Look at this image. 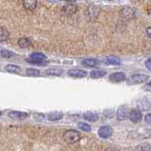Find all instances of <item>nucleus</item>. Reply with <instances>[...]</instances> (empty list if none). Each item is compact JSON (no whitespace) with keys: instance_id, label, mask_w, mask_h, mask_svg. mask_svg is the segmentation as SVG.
Returning <instances> with one entry per match:
<instances>
[{"instance_id":"f257e3e1","label":"nucleus","mask_w":151,"mask_h":151,"mask_svg":"<svg viewBox=\"0 0 151 151\" xmlns=\"http://www.w3.org/2000/svg\"><path fill=\"white\" fill-rule=\"evenodd\" d=\"M63 139L68 144H75L80 141L81 134L79 131L74 130V129H68V130L64 132Z\"/></svg>"},{"instance_id":"f03ea898","label":"nucleus","mask_w":151,"mask_h":151,"mask_svg":"<svg viewBox=\"0 0 151 151\" xmlns=\"http://www.w3.org/2000/svg\"><path fill=\"white\" fill-rule=\"evenodd\" d=\"M47 60V56L40 52H33L29 55L28 59H26V61L31 64H35V65H45Z\"/></svg>"},{"instance_id":"7ed1b4c3","label":"nucleus","mask_w":151,"mask_h":151,"mask_svg":"<svg viewBox=\"0 0 151 151\" xmlns=\"http://www.w3.org/2000/svg\"><path fill=\"white\" fill-rule=\"evenodd\" d=\"M148 78H149L148 75H145V74H134L129 77L127 79V82H128V84H130V85L142 84L147 81Z\"/></svg>"},{"instance_id":"20e7f679","label":"nucleus","mask_w":151,"mask_h":151,"mask_svg":"<svg viewBox=\"0 0 151 151\" xmlns=\"http://www.w3.org/2000/svg\"><path fill=\"white\" fill-rule=\"evenodd\" d=\"M112 133H113V130H112V128L109 126L101 127L98 130L99 136H100L101 138H103V139H107V138L111 137Z\"/></svg>"},{"instance_id":"39448f33","label":"nucleus","mask_w":151,"mask_h":151,"mask_svg":"<svg viewBox=\"0 0 151 151\" xmlns=\"http://www.w3.org/2000/svg\"><path fill=\"white\" fill-rule=\"evenodd\" d=\"M68 74L71 77H74V78H84L87 76V71L79 70V68H72V70L68 71Z\"/></svg>"},{"instance_id":"423d86ee","label":"nucleus","mask_w":151,"mask_h":151,"mask_svg":"<svg viewBox=\"0 0 151 151\" xmlns=\"http://www.w3.org/2000/svg\"><path fill=\"white\" fill-rule=\"evenodd\" d=\"M28 113L26 112H22V111H10L9 112V117L14 119V120H25L26 118L28 117Z\"/></svg>"},{"instance_id":"0eeeda50","label":"nucleus","mask_w":151,"mask_h":151,"mask_svg":"<svg viewBox=\"0 0 151 151\" xmlns=\"http://www.w3.org/2000/svg\"><path fill=\"white\" fill-rule=\"evenodd\" d=\"M109 80L114 83H120L126 80V74L124 72H114L109 75Z\"/></svg>"},{"instance_id":"6e6552de","label":"nucleus","mask_w":151,"mask_h":151,"mask_svg":"<svg viewBox=\"0 0 151 151\" xmlns=\"http://www.w3.org/2000/svg\"><path fill=\"white\" fill-rule=\"evenodd\" d=\"M129 118V112L126 106H120L117 110V119L120 121H124Z\"/></svg>"},{"instance_id":"1a4fd4ad","label":"nucleus","mask_w":151,"mask_h":151,"mask_svg":"<svg viewBox=\"0 0 151 151\" xmlns=\"http://www.w3.org/2000/svg\"><path fill=\"white\" fill-rule=\"evenodd\" d=\"M129 119L133 123H138L142 120V113L140 110L133 109L129 112Z\"/></svg>"},{"instance_id":"9d476101","label":"nucleus","mask_w":151,"mask_h":151,"mask_svg":"<svg viewBox=\"0 0 151 151\" xmlns=\"http://www.w3.org/2000/svg\"><path fill=\"white\" fill-rule=\"evenodd\" d=\"M37 6V0H23V7L27 11L35 10Z\"/></svg>"},{"instance_id":"9b49d317","label":"nucleus","mask_w":151,"mask_h":151,"mask_svg":"<svg viewBox=\"0 0 151 151\" xmlns=\"http://www.w3.org/2000/svg\"><path fill=\"white\" fill-rule=\"evenodd\" d=\"M83 117L85 120L88 121V122H96V121L99 119V116L95 112H86V113L83 115Z\"/></svg>"},{"instance_id":"f8f14e48","label":"nucleus","mask_w":151,"mask_h":151,"mask_svg":"<svg viewBox=\"0 0 151 151\" xmlns=\"http://www.w3.org/2000/svg\"><path fill=\"white\" fill-rule=\"evenodd\" d=\"M46 74L47 75H51V76H60L63 74V70L60 68H49V70H46Z\"/></svg>"},{"instance_id":"ddd939ff","label":"nucleus","mask_w":151,"mask_h":151,"mask_svg":"<svg viewBox=\"0 0 151 151\" xmlns=\"http://www.w3.org/2000/svg\"><path fill=\"white\" fill-rule=\"evenodd\" d=\"M63 113L62 112H59V111H54V112H51L48 115V119L50 121H52V122H55V121H59L63 118Z\"/></svg>"},{"instance_id":"4468645a","label":"nucleus","mask_w":151,"mask_h":151,"mask_svg":"<svg viewBox=\"0 0 151 151\" xmlns=\"http://www.w3.org/2000/svg\"><path fill=\"white\" fill-rule=\"evenodd\" d=\"M77 10V7L75 5H73V4H70V5H66L64 8L62 12H64L65 14H74Z\"/></svg>"},{"instance_id":"2eb2a0df","label":"nucleus","mask_w":151,"mask_h":151,"mask_svg":"<svg viewBox=\"0 0 151 151\" xmlns=\"http://www.w3.org/2000/svg\"><path fill=\"white\" fill-rule=\"evenodd\" d=\"M105 62L109 65H115V66H117V65L121 64V60L115 57V56H107V57L105 58Z\"/></svg>"},{"instance_id":"dca6fc26","label":"nucleus","mask_w":151,"mask_h":151,"mask_svg":"<svg viewBox=\"0 0 151 151\" xmlns=\"http://www.w3.org/2000/svg\"><path fill=\"white\" fill-rule=\"evenodd\" d=\"M5 70L8 72H11V73H20V71H21L20 67L15 66V65H12V64L7 65L5 67Z\"/></svg>"},{"instance_id":"f3484780","label":"nucleus","mask_w":151,"mask_h":151,"mask_svg":"<svg viewBox=\"0 0 151 151\" xmlns=\"http://www.w3.org/2000/svg\"><path fill=\"white\" fill-rule=\"evenodd\" d=\"M98 61L96 59H92V58H88V59H85L82 61V64L84 65L86 67L88 68H92V67H96Z\"/></svg>"},{"instance_id":"a211bd4d","label":"nucleus","mask_w":151,"mask_h":151,"mask_svg":"<svg viewBox=\"0 0 151 151\" xmlns=\"http://www.w3.org/2000/svg\"><path fill=\"white\" fill-rule=\"evenodd\" d=\"M106 74V72L105 70H93L90 72V77L93 79H99V78H102Z\"/></svg>"},{"instance_id":"6ab92c4d","label":"nucleus","mask_w":151,"mask_h":151,"mask_svg":"<svg viewBox=\"0 0 151 151\" xmlns=\"http://www.w3.org/2000/svg\"><path fill=\"white\" fill-rule=\"evenodd\" d=\"M10 36V32L6 28H0V42H4L8 40Z\"/></svg>"},{"instance_id":"aec40b11","label":"nucleus","mask_w":151,"mask_h":151,"mask_svg":"<svg viewBox=\"0 0 151 151\" xmlns=\"http://www.w3.org/2000/svg\"><path fill=\"white\" fill-rule=\"evenodd\" d=\"M32 45V42L29 39H28V38H20V39L18 40V46L20 47V48H29V46Z\"/></svg>"},{"instance_id":"412c9836","label":"nucleus","mask_w":151,"mask_h":151,"mask_svg":"<svg viewBox=\"0 0 151 151\" xmlns=\"http://www.w3.org/2000/svg\"><path fill=\"white\" fill-rule=\"evenodd\" d=\"M26 74L28 76H39L40 70H36V68H27L26 70Z\"/></svg>"},{"instance_id":"4be33fe9","label":"nucleus","mask_w":151,"mask_h":151,"mask_svg":"<svg viewBox=\"0 0 151 151\" xmlns=\"http://www.w3.org/2000/svg\"><path fill=\"white\" fill-rule=\"evenodd\" d=\"M78 127H79L80 129H82L83 131H86V132H89L90 130H91V127H90L88 124L84 123V122L79 123V124H78Z\"/></svg>"},{"instance_id":"5701e85b","label":"nucleus","mask_w":151,"mask_h":151,"mask_svg":"<svg viewBox=\"0 0 151 151\" xmlns=\"http://www.w3.org/2000/svg\"><path fill=\"white\" fill-rule=\"evenodd\" d=\"M14 55L12 54V52H11L10 50H0V57L2 58H11L12 56Z\"/></svg>"},{"instance_id":"b1692460","label":"nucleus","mask_w":151,"mask_h":151,"mask_svg":"<svg viewBox=\"0 0 151 151\" xmlns=\"http://www.w3.org/2000/svg\"><path fill=\"white\" fill-rule=\"evenodd\" d=\"M143 88L145 90H146V91H151V81L147 82V83H146L143 87Z\"/></svg>"},{"instance_id":"393cba45","label":"nucleus","mask_w":151,"mask_h":151,"mask_svg":"<svg viewBox=\"0 0 151 151\" xmlns=\"http://www.w3.org/2000/svg\"><path fill=\"white\" fill-rule=\"evenodd\" d=\"M145 67H146V68H147V70H151V58L147 59L145 61Z\"/></svg>"},{"instance_id":"a878e982","label":"nucleus","mask_w":151,"mask_h":151,"mask_svg":"<svg viewBox=\"0 0 151 151\" xmlns=\"http://www.w3.org/2000/svg\"><path fill=\"white\" fill-rule=\"evenodd\" d=\"M149 147V145H144V146H141L139 151H150V148L146 150V148H148Z\"/></svg>"},{"instance_id":"bb28decb","label":"nucleus","mask_w":151,"mask_h":151,"mask_svg":"<svg viewBox=\"0 0 151 151\" xmlns=\"http://www.w3.org/2000/svg\"><path fill=\"white\" fill-rule=\"evenodd\" d=\"M145 122L151 123V114H147L145 116Z\"/></svg>"},{"instance_id":"cd10ccee","label":"nucleus","mask_w":151,"mask_h":151,"mask_svg":"<svg viewBox=\"0 0 151 151\" xmlns=\"http://www.w3.org/2000/svg\"><path fill=\"white\" fill-rule=\"evenodd\" d=\"M146 34L148 35V37L151 38V27H148L147 29H146Z\"/></svg>"},{"instance_id":"c85d7f7f","label":"nucleus","mask_w":151,"mask_h":151,"mask_svg":"<svg viewBox=\"0 0 151 151\" xmlns=\"http://www.w3.org/2000/svg\"><path fill=\"white\" fill-rule=\"evenodd\" d=\"M1 115H2V113H1V111H0V117H1Z\"/></svg>"},{"instance_id":"c756f323","label":"nucleus","mask_w":151,"mask_h":151,"mask_svg":"<svg viewBox=\"0 0 151 151\" xmlns=\"http://www.w3.org/2000/svg\"><path fill=\"white\" fill-rule=\"evenodd\" d=\"M65 1H71V0H65Z\"/></svg>"}]
</instances>
